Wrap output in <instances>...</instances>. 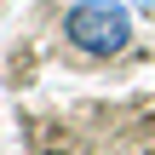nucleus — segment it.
Masks as SVG:
<instances>
[{"label": "nucleus", "mask_w": 155, "mask_h": 155, "mask_svg": "<svg viewBox=\"0 0 155 155\" xmlns=\"http://www.w3.org/2000/svg\"><path fill=\"white\" fill-rule=\"evenodd\" d=\"M63 40L81 58H121L132 46V6L127 0H75L63 12Z\"/></svg>", "instance_id": "nucleus-1"}, {"label": "nucleus", "mask_w": 155, "mask_h": 155, "mask_svg": "<svg viewBox=\"0 0 155 155\" xmlns=\"http://www.w3.org/2000/svg\"><path fill=\"white\" fill-rule=\"evenodd\" d=\"M132 12H144V17H155V0H127Z\"/></svg>", "instance_id": "nucleus-2"}]
</instances>
